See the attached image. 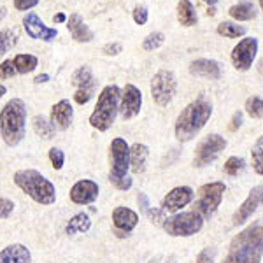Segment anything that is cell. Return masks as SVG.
I'll use <instances>...</instances> for the list:
<instances>
[{"label":"cell","mask_w":263,"mask_h":263,"mask_svg":"<svg viewBox=\"0 0 263 263\" xmlns=\"http://www.w3.org/2000/svg\"><path fill=\"white\" fill-rule=\"evenodd\" d=\"M195 193L190 186H177V188L171 190L163 198L162 209L165 213H177L182 207H186L190 202L193 200Z\"/></svg>","instance_id":"16"},{"label":"cell","mask_w":263,"mask_h":263,"mask_svg":"<svg viewBox=\"0 0 263 263\" xmlns=\"http://www.w3.org/2000/svg\"><path fill=\"white\" fill-rule=\"evenodd\" d=\"M227 186L221 181L203 184L197 193V202H195V213H198L202 218H211L218 207L221 205Z\"/></svg>","instance_id":"6"},{"label":"cell","mask_w":263,"mask_h":263,"mask_svg":"<svg viewBox=\"0 0 263 263\" xmlns=\"http://www.w3.org/2000/svg\"><path fill=\"white\" fill-rule=\"evenodd\" d=\"M139 203L142 205V211H144V214L149 211V202H147V197L144 193H139Z\"/></svg>","instance_id":"46"},{"label":"cell","mask_w":263,"mask_h":263,"mask_svg":"<svg viewBox=\"0 0 263 263\" xmlns=\"http://www.w3.org/2000/svg\"><path fill=\"white\" fill-rule=\"evenodd\" d=\"M6 14H7L6 7H4V6H0V21H2L4 18H6Z\"/></svg>","instance_id":"49"},{"label":"cell","mask_w":263,"mask_h":263,"mask_svg":"<svg viewBox=\"0 0 263 263\" xmlns=\"http://www.w3.org/2000/svg\"><path fill=\"white\" fill-rule=\"evenodd\" d=\"M90 227H91V219H90V216L84 214V213H79V214H76L74 218H70V221L67 223V227H65V233H67V235H76V233H84V232L90 230Z\"/></svg>","instance_id":"26"},{"label":"cell","mask_w":263,"mask_h":263,"mask_svg":"<svg viewBox=\"0 0 263 263\" xmlns=\"http://www.w3.org/2000/svg\"><path fill=\"white\" fill-rule=\"evenodd\" d=\"M258 53V41L254 37H246L233 48L232 51V63L237 70L246 72L253 67V62Z\"/></svg>","instance_id":"11"},{"label":"cell","mask_w":263,"mask_h":263,"mask_svg":"<svg viewBox=\"0 0 263 263\" xmlns=\"http://www.w3.org/2000/svg\"><path fill=\"white\" fill-rule=\"evenodd\" d=\"M163 213H165L163 209H151V207H149V211H147V213H146V216H147V218H149V221H151V223L160 224L162 221H165Z\"/></svg>","instance_id":"44"},{"label":"cell","mask_w":263,"mask_h":263,"mask_svg":"<svg viewBox=\"0 0 263 263\" xmlns=\"http://www.w3.org/2000/svg\"><path fill=\"white\" fill-rule=\"evenodd\" d=\"M18 74L14 69V63H12V58L9 60H4L0 63V79H11L14 78V76Z\"/></svg>","instance_id":"38"},{"label":"cell","mask_w":263,"mask_h":263,"mask_svg":"<svg viewBox=\"0 0 263 263\" xmlns=\"http://www.w3.org/2000/svg\"><path fill=\"white\" fill-rule=\"evenodd\" d=\"M203 227V218L195 211L174 214L172 218H165L163 230L172 237H192L198 233Z\"/></svg>","instance_id":"7"},{"label":"cell","mask_w":263,"mask_h":263,"mask_svg":"<svg viewBox=\"0 0 263 263\" xmlns=\"http://www.w3.org/2000/svg\"><path fill=\"white\" fill-rule=\"evenodd\" d=\"M23 28H25V32H27V35L35 41L51 42L53 39H57V35H58L57 28L48 27L35 12H28V14L23 16Z\"/></svg>","instance_id":"13"},{"label":"cell","mask_w":263,"mask_h":263,"mask_svg":"<svg viewBox=\"0 0 263 263\" xmlns=\"http://www.w3.org/2000/svg\"><path fill=\"white\" fill-rule=\"evenodd\" d=\"M53 21H54V23H65L67 14H65V12H58V14L53 16Z\"/></svg>","instance_id":"47"},{"label":"cell","mask_w":263,"mask_h":263,"mask_svg":"<svg viewBox=\"0 0 263 263\" xmlns=\"http://www.w3.org/2000/svg\"><path fill=\"white\" fill-rule=\"evenodd\" d=\"M32 126H33V132H35L39 137L46 139V141H49V139L54 137V128L53 125L46 120L42 114H37V116L32 118Z\"/></svg>","instance_id":"28"},{"label":"cell","mask_w":263,"mask_h":263,"mask_svg":"<svg viewBox=\"0 0 263 263\" xmlns=\"http://www.w3.org/2000/svg\"><path fill=\"white\" fill-rule=\"evenodd\" d=\"M240 125H242V112H240V111H237L235 114H233V118H232L230 130H232V132L239 130V128H240Z\"/></svg>","instance_id":"45"},{"label":"cell","mask_w":263,"mask_h":263,"mask_svg":"<svg viewBox=\"0 0 263 263\" xmlns=\"http://www.w3.org/2000/svg\"><path fill=\"white\" fill-rule=\"evenodd\" d=\"M49 81V74H41V76H37L35 79H33V83L35 84H42V83H48Z\"/></svg>","instance_id":"48"},{"label":"cell","mask_w":263,"mask_h":263,"mask_svg":"<svg viewBox=\"0 0 263 263\" xmlns=\"http://www.w3.org/2000/svg\"><path fill=\"white\" fill-rule=\"evenodd\" d=\"M139 214L128 207H116L112 211V227L118 237H126L128 233L137 227Z\"/></svg>","instance_id":"17"},{"label":"cell","mask_w":263,"mask_h":263,"mask_svg":"<svg viewBox=\"0 0 263 263\" xmlns=\"http://www.w3.org/2000/svg\"><path fill=\"white\" fill-rule=\"evenodd\" d=\"M218 33L227 39H237V37H242L246 33V28L240 25L233 23V21H223L218 25Z\"/></svg>","instance_id":"30"},{"label":"cell","mask_w":263,"mask_h":263,"mask_svg":"<svg viewBox=\"0 0 263 263\" xmlns=\"http://www.w3.org/2000/svg\"><path fill=\"white\" fill-rule=\"evenodd\" d=\"M49 162L53 165L54 171H60L63 167V163H65V155H63L62 149H58V147H51L49 149Z\"/></svg>","instance_id":"36"},{"label":"cell","mask_w":263,"mask_h":263,"mask_svg":"<svg viewBox=\"0 0 263 263\" xmlns=\"http://www.w3.org/2000/svg\"><path fill=\"white\" fill-rule=\"evenodd\" d=\"M109 181H111V184L114 188L121 190V192H126V190L132 188V179L128 176L126 177H114V176H109Z\"/></svg>","instance_id":"40"},{"label":"cell","mask_w":263,"mask_h":263,"mask_svg":"<svg viewBox=\"0 0 263 263\" xmlns=\"http://www.w3.org/2000/svg\"><path fill=\"white\" fill-rule=\"evenodd\" d=\"M67 28H69L72 39L76 42H91L95 39V33L91 32V28L84 23V20L81 18V14L74 12L67 18Z\"/></svg>","instance_id":"19"},{"label":"cell","mask_w":263,"mask_h":263,"mask_svg":"<svg viewBox=\"0 0 263 263\" xmlns=\"http://www.w3.org/2000/svg\"><path fill=\"white\" fill-rule=\"evenodd\" d=\"M27 132V105L21 99H11L0 111V135L9 147L23 141Z\"/></svg>","instance_id":"3"},{"label":"cell","mask_w":263,"mask_h":263,"mask_svg":"<svg viewBox=\"0 0 263 263\" xmlns=\"http://www.w3.org/2000/svg\"><path fill=\"white\" fill-rule=\"evenodd\" d=\"M177 21L182 25V27H195L198 21L197 11H195V6L190 0H179L177 2Z\"/></svg>","instance_id":"23"},{"label":"cell","mask_w":263,"mask_h":263,"mask_svg":"<svg viewBox=\"0 0 263 263\" xmlns=\"http://www.w3.org/2000/svg\"><path fill=\"white\" fill-rule=\"evenodd\" d=\"M99 193L100 188L95 181L81 179L70 188V202H74L76 205H88L99 198Z\"/></svg>","instance_id":"14"},{"label":"cell","mask_w":263,"mask_h":263,"mask_svg":"<svg viewBox=\"0 0 263 263\" xmlns=\"http://www.w3.org/2000/svg\"><path fill=\"white\" fill-rule=\"evenodd\" d=\"M39 2L41 0H12V6H14L16 11H28L39 6Z\"/></svg>","instance_id":"41"},{"label":"cell","mask_w":263,"mask_h":263,"mask_svg":"<svg viewBox=\"0 0 263 263\" xmlns=\"http://www.w3.org/2000/svg\"><path fill=\"white\" fill-rule=\"evenodd\" d=\"M260 2V7H261V11H263V0H258Z\"/></svg>","instance_id":"52"},{"label":"cell","mask_w":263,"mask_h":263,"mask_svg":"<svg viewBox=\"0 0 263 263\" xmlns=\"http://www.w3.org/2000/svg\"><path fill=\"white\" fill-rule=\"evenodd\" d=\"M132 16H134V21L137 25H146L147 23V18H149V11H147V7L146 6H135L134 7V12H132Z\"/></svg>","instance_id":"37"},{"label":"cell","mask_w":263,"mask_h":263,"mask_svg":"<svg viewBox=\"0 0 263 263\" xmlns=\"http://www.w3.org/2000/svg\"><path fill=\"white\" fill-rule=\"evenodd\" d=\"M109 158H111V172H109V176L126 177V172L130 168V146L126 144L125 139H112L111 146H109Z\"/></svg>","instance_id":"10"},{"label":"cell","mask_w":263,"mask_h":263,"mask_svg":"<svg viewBox=\"0 0 263 263\" xmlns=\"http://www.w3.org/2000/svg\"><path fill=\"white\" fill-rule=\"evenodd\" d=\"M261 224H263V223H261Z\"/></svg>","instance_id":"53"},{"label":"cell","mask_w":263,"mask_h":263,"mask_svg":"<svg viewBox=\"0 0 263 263\" xmlns=\"http://www.w3.org/2000/svg\"><path fill=\"white\" fill-rule=\"evenodd\" d=\"M72 84H74L76 88H86L90 86V84H95V78H93V72L88 65H81L79 69L74 70V74H72Z\"/></svg>","instance_id":"27"},{"label":"cell","mask_w":263,"mask_h":263,"mask_svg":"<svg viewBox=\"0 0 263 263\" xmlns=\"http://www.w3.org/2000/svg\"><path fill=\"white\" fill-rule=\"evenodd\" d=\"M177 79L172 70H158L151 79V97L156 105L165 107L176 95Z\"/></svg>","instance_id":"8"},{"label":"cell","mask_w":263,"mask_h":263,"mask_svg":"<svg viewBox=\"0 0 263 263\" xmlns=\"http://www.w3.org/2000/svg\"><path fill=\"white\" fill-rule=\"evenodd\" d=\"M261 202H263V200H261Z\"/></svg>","instance_id":"54"},{"label":"cell","mask_w":263,"mask_h":263,"mask_svg":"<svg viewBox=\"0 0 263 263\" xmlns=\"http://www.w3.org/2000/svg\"><path fill=\"white\" fill-rule=\"evenodd\" d=\"M244 109L253 120H261L263 118V99H260V97H249V99L246 100Z\"/></svg>","instance_id":"32"},{"label":"cell","mask_w":263,"mask_h":263,"mask_svg":"<svg viewBox=\"0 0 263 263\" xmlns=\"http://www.w3.org/2000/svg\"><path fill=\"white\" fill-rule=\"evenodd\" d=\"M216 249L214 248H205L202 249V253L197 256V263H214Z\"/></svg>","instance_id":"42"},{"label":"cell","mask_w":263,"mask_h":263,"mask_svg":"<svg viewBox=\"0 0 263 263\" xmlns=\"http://www.w3.org/2000/svg\"><path fill=\"white\" fill-rule=\"evenodd\" d=\"M261 200H263V186H254L251 192H249L248 198L242 202V205H240L239 209L235 211V214H233V218H232L233 227H239V224L248 221V219L254 214V211L258 209V205H260Z\"/></svg>","instance_id":"15"},{"label":"cell","mask_w":263,"mask_h":263,"mask_svg":"<svg viewBox=\"0 0 263 263\" xmlns=\"http://www.w3.org/2000/svg\"><path fill=\"white\" fill-rule=\"evenodd\" d=\"M6 93H7V88H6V86H4V84H2V83H0V99H2V97H4V95H6Z\"/></svg>","instance_id":"50"},{"label":"cell","mask_w":263,"mask_h":263,"mask_svg":"<svg viewBox=\"0 0 263 263\" xmlns=\"http://www.w3.org/2000/svg\"><path fill=\"white\" fill-rule=\"evenodd\" d=\"M165 42V33L163 32H151L146 39L142 41V49L144 51H155L158 49Z\"/></svg>","instance_id":"33"},{"label":"cell","mask_w":263,"mask_h":263,"mask_svg":"<svg viewBox=\"0 0 263 263\" xmlns=\"http://www.w3.org/2000/svg\"><path fill=\"white\" fill-rule=\"evenodd\" d=\"M30 249L23 244H11L0 251V263H30Z\"/></svg>","instance_id":"21"},{"label":"cell","mask_w":263,"mask_h":263,"mask_svg":"<svg viewBox=\"0 0 263 263\" xmlns=\"http://www.w3.org/2000/svg\"><path fill=\"white\" fill-rule=\"evenodd\" d=\"M205 4H209L211 7H214V4H216V0H203Z\"/></svg>","instance_id":"51"},{"label":"cell","mask_w":263,"mask_h":263,"mask_svg":"<svg viewBox=\"0 0 263 263\" xmlns=\"http://www.w3.org/2000/svg\"><path fill=\"white\" fill-rule=\"evenodd\" d=\"M14 211V202L9 198L0 197V219H7Z\"/></svg>","instance_id":"39"},{"label":"cell","mask_w":263,"mask_h":263,"mask_svg":"<svg viewBox=\"0 0 263 263\" xmlns=\"http://www.w3.org/2000/svg\"><path fill=\"white\" fill-rule=\"evenodd\" d=\"M123 49V46L120 42H109V44H105L104 48H102V53L105 54V57H116V54H120Z\"/></svg>","instance_id":"43"},{"label":"cell","mask_w":263,"mask_h":263,"mask_svg":"<svg viewBox=\"0 0 263 263\" xmlns=\"http://www.w3.org/2000/svg\"><path fill=\"white\" fill-rule=\"evenodd\" d=\"M93 95H95V84H90V86H86V88H79V90L74 93V100H76V104L84 105L91 100Z\"/></svg>","instance_id":"35"},{"label":"cell","mask_w":263,"mask_h":263,"mask_svg":"<svg viewBox=\"0 0 263 263\" xmlns=\"http://www.w3.org/2000/svg\"><path fill=\"white\" fill-rule=\"evenodd\" d=\"M211 116H213V105H211L209 100L203 99V97L193 100L192 104H188L181 111L179 116H177L176 126H174L177 141L188 142L193 137H197V134L207 125Z\"/></svg>","instance_id":"2"},{"label":"cell","mask_w":263,"mask_h":263,"mask_svg":"<svg viewBox=\"0 0 263 263\" xmlns=\"http://www.w3.org/2000/svg\"><path fill=\"white\" fill-rule=\"evenodd\" d=\"M228 14L237 21H249L256 18V7L253 2H239L228 9Z\"/></svg>","instance_id":"25"},{"label":"cell","mask_w":263,"mask_h":263,"mask_svg":"<svg viewBox=\"0 0 263 263\" xmlns=\"http://www.w3.org/2000/svg\"><path fill=\"white\" fill-rule=\"evenodd\" d=\"M72 118H74V107H72L70 100L63 99L60 102H57V104L51 107L49 123L53 125L54 130L65 132L70 126Z\"/></svg>","instance_id":"18"},{"label":"cell","mask_w":263,"mask_h":263,"mask_svg":"<svg viewBox=\"0 0 263 263\" xmlns=\"http://www.w3.org/2000/svg\"><path fill=\"white\" fill-rule=\"evenodd\" d=\"M16 44H18V33L11 30V28L0 30V58L9 53Z\"/></svg>","instance_id":"29"},{"label":"cell","mask_w":263,"mask_h":263,"mask_svg":"<svg viewBox=\"0 0 263 263\" xmlns=\"http://www.w3.org/2000/svg\"><path fill=\"white\" fill-rule=\"evenodd\" d=\"M242 168H244V160L239 158V156H230V158L227 160V163H224V172L232 177L239 176V172L242 171Z\"/></svg>","instance_id":"34"},{"label":"cell","mask_w":263,"mask_h":263,"mask_svg":"<svg viewBox=\"0 0 263 263\" xmlns=\"http://www.w3.org/2000/svg\"><path fill=\"white\" fill-rule=\"evenodd\" d=\"M120 97L121 90L116 84H107L105 88H102L95 109L90 116V125L93 128L99 132H107L114 125L118 112H120Z\"/></svg>","instance_id":"5"},{"label":"cell","mask_w":263,"mask_h":263,"mask_svg":"<svg viewBox=\"0 0 263 263\" xmlns=\"http://www.w3.org/2000/svg\"><path fill=\"white\" fill-rule=\"evenodd\" d=\"M224 147H227L224 137H221L219 134L207 135V137L197 146L193 165L195 167H207V165H211L216 158H218L219 153L224 151Z\"/></svg>","instance_id":"9"},{"label":"cell","mask_w":263,"mask_h":263,"mask_svg":"<svg viewBox=\"0 0 263 263\" xmlns=\"http://www.w3.org/2000/svg\"><path fill=\"white\" fill-rule=\"evenodd\" d=\"M14 184L18 186L23 193H27L33 202L41 205H51L57 202V190L49 179H46L41 172L33 168H25L14 174Z\"/></svg>","instance_id":"4"},{"label":"cell","mask_w":263,"mask_h":263,"mask_svg":"<svg viewBox=\"0 0 263 263\" xmlns=\"http://www.w3.org/2000/svg\"><path fill=\"white\" fill-rule=\"evenodd\" d=\"M263 256V224L253 223L233 237L223 263H260Z\"/></svg>","instance_id":"1"},{"label":"cell","mask_w":263,"mask_h":263,"mask_svg":"<svg viewBox=\"0 0 263 263\" xmlns=\"http://www.w3.org/2000/svg\"><path fill=\"white\" fill-rule=\"evenodd\" d=\"M12 63H14V69L18 74H30L39 65V58L30 53H20L12 58Z\"/></svg>","instance_id":"24"},{"label":"cell","mask_w":263,"mask_h":263,"mask_svg":"<svg viewBox=\"0 0 263 263\" xmlns=\"http://www.w3.org/2000/svg\"><path fill=\"white\" fill-rule=\"evenodd\" d=\"M251 160H253V168L258 176H263V135L258 137V141L254 142L251 149Z\"/></svg>","instance_id":"31"},{"label":"cell","mask_w":263,"mask_h":263,"mask_svg":"<svg viewBox=\"0 0 263 263\" xmlns=\"http://www.w3.org/2000/svg\"><path fill=\"white\" fill-rule=\"evenodd\" d=\"M149 155L146 144L135 142L134 146H130V168L134 174H142L146 171V160Z\"/></svg>","instance_id":"22"},{"label":"cell","mask_w":263,"mask_h":263,"mask_svg":"<svg viewBox=\"0 0 263 263\" xmlns=\"http://www.w3.org/2000/svg\"><path fill=\"white\" fill-rule=\"evenodd\" d=\"M190 72L198 78L205 79H219L221 78V67L218 62L209 60V58H198L190 63Z\"/></svg>","instance_id":"20"},{"label":"cell","mask_w":263,"mask_h":263,"mask_svg":"<svg viewBox=\"0 0 263 263\" xmlns=\"http://www.w3.org/2000/svg\"><path fill=\"white\" fill-rule=\"evenodd\" d=\"M142 93L135 84H125L120 97V114L123 120H132L141 112Z\"/></svg>","instance_id":"12"}]
</instances>
